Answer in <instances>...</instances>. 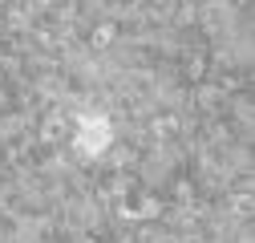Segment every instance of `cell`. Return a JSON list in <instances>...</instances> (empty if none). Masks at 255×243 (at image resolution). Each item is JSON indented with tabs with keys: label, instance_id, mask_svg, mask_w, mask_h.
<instances>
[{
	"label": "cell",
	"instance_id": "cell-1",
	"mask_svg": "<svg viewBox=\"0 0 255 243\" xmlns=\"http://www.w3.org/2000/svg\"><path fill=\"white\" fill-rule=\"evenodd\" d=\"M110 138H114V130H110L106 118H81L77 122V134H73V150H81L85 158H102Z\"/></svg>",
	"mask_w": 255,
	"mask_h": 243
},
{
	"label": "cell",
	"instance_id": "cell-2",
	"mask_svg": "<svg viewBox=\"0 0 255 243\" xmlns=\"http://www.w3.org/2000/svg\"><path fill=\"white\" fill-rule=\"evenodd\" d=\"M89 41H93V49L110 45V41H114V24H98V28H93V37H89Z\"/></svg>",
	"mask_w": 255,
	"mask_h": 243
}]
</instances>
